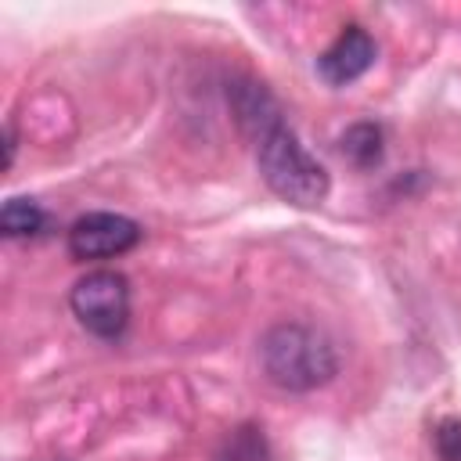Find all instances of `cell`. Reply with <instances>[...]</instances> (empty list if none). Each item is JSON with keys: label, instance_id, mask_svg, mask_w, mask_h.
I'll return each mask as SVG.
<instances>
[{"label": "cell", "instance_id": "obj_1", "mask_svg": "<svg viewBox=\"0 0 461 461\" xmlns=\"http://www.w3.org/2000/svg\"><path fill=\"white\" fill-rule=\"evenodd\" d=\"M259 364L267 378L288 393H310L339 371L328 335L310 324H274L259 342Z\"/></svg>", "mask_w": 461, "mask_h": 461}, {"label": "cell", "instance_id": "obj_2", "mask_svg": "<svg viewBox=\"0 0 461 461\" xmlns=\"http://www.w3.org/2000/svg\"><path fill=\"white\" fill-rule=\"evenodd\" d=\"M256 162L267 187L288 205H321L328 198V169L299 144V137L281 122L256 140Z\"/></svg>", "mask_w": 461, "mask_h": 461}, {"label": "cell", "instance_id": "obj_3", "mask_svg": "<svg viewBox=\"0 0 461 461\" xmlns=\"http://www.w3.org/2000/svg\"><path fill=\"white\" fill-rule=\"evenodd\" d=\"M72 313L86 331L97 339H115L122 335L130 321V285L119 270H90L86 277L76 281L72 295Z\"/></svg>", "mask_w": 461, "mask_h": 461}, {"label": "cell", "instance_id": "obj_4", "mask_svg": "<svg viewBox=\"0 0 461 461\" xmlns=\"http://www.w3.org/2000/svg\"><path fill=\"white\" fill-rule=\"evenodd\" d=\"M140 241V227L119 212H86L68 227L72 259H112Z\"/></svg>", "mask_w": 461, "mask_h": 461}, {"label": "cell", "instance_id": "obj_5", "mask_svg": "<svg viewBox=\"0 0 461 461\" xmlns=\"http://www.w3.org/2000/svg\"><path fill=\"white\" fill-rule=\"evenodd\" d=\"M375 54H378V47H375L371 32L360 29V25H346L331 40V47L317 58V72H321V79L328 86H346V83L360 79L375 65Z\"/></svg>", "mask_w": 461, "mask_h": 461}, {"label": "cell", "instance_id": "obj_6", "mask_svg": "<svg viewBox=\"0 0 461 461\" xmlns=\"http://www.w3.org/2000/svg\"><path fill=\"white\" fill-rule=\"evenodd\" d=\"M230 104H234V115H238L241 130H245L252 140H259L263 133H270L274 126H281V108H277V101H274V97L267 94V86L256 83V79L234 83V86H230Z\"/></svg>", "mask_w": 461, "mask_h": 461}, {"label": "cell", "instance_id": "obj_7", "mask_svg": "<svg viewBox=\"0 0 461 461\" xmlns=\"http://www.w3.org/2000/svg\"><path fill=\"white\" fill-rule=\"evenodd\" d=\"M339 148H342V155H346L357 169H371V166L382 162V130H378L375 122H357V126H349V130L342 133Z\"/></svg>", "mask_w": 461, "mask_h": 461}, {"label": "cell", "instance_id": "obj_8", "mask_svg": "<svg viewBox=\"0 0 461 461\" xmlns=\"http://www.w3.org/2000/svg\"><path fill=\"white\" fill-rule=\"evenodd\" d=\"M43 227V209L32 198H7L0 209V230L4 238H25Z\"/></svg>", "mask_w": 461, "mask_h": 461}, {"label": "cell", "instance_id": "obj_9", "mask_svg": "<svg viewBox=\"0 0 461 461\" xmlns=\"http://www.w3.org/2000/svg\"><path fill=\"white\" fill-rule=\"evenodd\" d=\"M216 461H267V443L256 429H238V432H230V439Z\"/></svg>", "mask_w": 461, "mask_h": 461}, {"label": "cell", "instance_id": "obj_10", "mask_svg": "<svg viewBox=\"0 0 461 461\" xmlns=\"http://www.w3.org/2000/svg\"><path fill=\"white\" fill-rule=\"evenodd\" d=\"M439 461H461V418H443L432 432Z\"/></svg>", "mask_w": 461, "mask_h": 461}]
</instances>
